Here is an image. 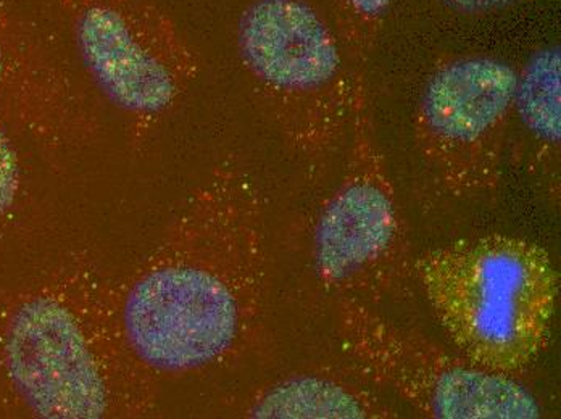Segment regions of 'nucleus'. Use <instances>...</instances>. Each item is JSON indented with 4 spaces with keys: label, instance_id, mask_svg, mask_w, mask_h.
Returning a JSON list of instances; mask_svg holds the SVG:
<instances>
[{
    "label": "nucleus",
    "instance_id": "obj_1",
    "mask_svg": "<svg viewBox=\"0 0 561 419\" xmlns=\"http://www.w3.org/2000/svg\"><path fill=\"white\" fill-rule=\"evenodd\" d=\"M265 207L249 168L220 160L159 247L115 286L126 346L156 380L211 373L248 349L265 302Z\"/></svg>",
    "mask_w": 561,
    "mask_h": 419
},
{
    "label": "nucleus",
    "instance_id": "obj_2",
    "mask_svg": "<svg viewBox=\"0 0 561 419\" xmlns=\"http://www.w3.org/2000/svg\"><path fill=\"white\" fill-rule=\"evenodd\" d=\"M156 377L126 346L115 286L75 258L0 305V392L46 419L146 417Z\"/></svg>",
    "mask_w": 561,
    "mask_h": 419
},
{
    "label": "nucleus",
    "instance_id": "obj_3",
    "mask_svg": "<svg viewBox=\"0 0 561 419\" xmlns=\"http://www.w3.org/2000/svg\"><path fill=\"white\" fill-rule=\"evenodd\" d=\"M412 271L437 325L471 363L516 377L549 347L559 275L537 242L512 234L451 241L420 254Z\"/></svg>",
    "mask_w": 561,
    "mask_h": 419
},
{
    "label": "nucleus",
    "instance_id": "obj_4",
    "mask_svg": "<svg viewBox=\"0 0 561 419\" xmlns=\"http://www.w3.org/2000/svg\"><path fill=\"white\" fill-rule=\"evenodd\" d=\"M239 60L286 144L324 163L351 132L362 67L309 0H252L236 26Z\"/></svg>",
    "mask_w": 561,
    "mask_h": 419
},
{
    "label": "nucleus",
    "instance_id": "obj_5",
    "mask_svg": "<svg viewBox=\"0 0 561 419\" xmlns=\"http://www.w3.org/2000/svg\"><path fill=\"white\" fill-rule=\"evenodd\" d=\"M311 261L327 294L369 306L409 268L405 214L373 132L366 90L355 107L344 175L314 224Z\"/></svg>",
    "mask_w": 561,
    "mask_h": 419
},
{
    "label": "nucleus",
    "instance_id": "obj_6",
    "mask_svg": "<svg viewBox=\"0 0 561 419\" xmlns=\"http://www.w3.org/2000/svg\"><path fill=\"white\" fill-rule=\"evenodd\" d=\"M57 2L89 80L136 132L162 121L196 83V49L149 0Z\"/></svg>",
    "mask_w": 561,
    "mask_h": 419
},
{
    "label": "nucleus",
    "instance_id": "obj_7",
    "mask_svg": "<svg viewBox=\"0 0 561 419\" xmlns=\"http://www.w3.org/2000/svg\"><path fill=\"white\" fill-rule=\"evenodd\" d=\"M339 344L358 374L427 418L534 419L542 408L516 377L492 373L358 302L339 303Z\"/></svg>",
    "mask_w": 561,
    "mask_h": 419
},
{
    "label": "nucleus",
    "instance_id": "obj_8",
    "mask_svg": "<svg viewBox=\"0 0 561 419\" xmlns=\"http://www.w3.org/2000/svg\"><path fill=\"white\" fill-rule=\"evenodd\" d=\"M516 73L484 54L454 57L434 68L421 91L413 136L431 179L457 199L497 189Z\"/></svg>",
    "mask_w": 561,
    "mask_h": 419
},
{
    "label": "nucleus",
    "instance_id": "obj_9",
    "mask_svg": "<svg viewBox=\"0 0 561 419\" xmlns=\"http://www.w3.org/2000/svg\"><path fill=\"white\" fill-rule=\"evenodd\" d=\"M0 117L54 153L91 141L94 115L70 65L12 7L0 0Z\"/></svg>",
    "mask_w": 561,
    "mask_h": 419
},
{
    "label": "nucleus",
    "instance_id": "obj_10",
    "mask_svg": "<svg viewBox=\"0 0 561 419\" xmlns=\"http://www.w3.org/2000/svg\"><path fill=\"white\" fill-rule=\"evenodd\" d=\"M245 417L280 419H388L399 415L375 391L337 374H290L253 395Z\"/></svg>",
    "mask_w": 561,
    "mask_h": 419
},
{
    "label": "nucleus",
    "instance_id": "obj_11",
    "mask_svg": "<svg viewBox=\"0 0 561 419\" xmlns=\"http://www.w3.org/2000/svg\"><path fill=\"white\" fill-rule=\"evenodd\" d=\"M560 47H543L516 77L513 112L542 152L559 153L560 149Z\"/></svg>",
    "mask_w": 561,
    "mask_h": 419
},
{
    "label": "nucleus",
    "instance_id": "obj_12",
    "mask_svg": "<svg viewBox=\"0 0 561 419\" xmlns=\"http://www.w3.org/2000/svg\"><path fill=\"white\" fill-rule=\"evenodd\" d=\"M344 46L358 65L368 60L396 0H324Z\"/></svg>",
    "mask_w": 561,
    "mask_h": 419
},
{
    "label": "nucleus",
    "instance_id": "obj_13",
    "mask_svg": "<svg viewBox=\"0 0 561 419\" xmlns=\"http://www.w3.org/2000/svg\"><path fill=\"white\" fill-rule=\"evenodd\" d=\"M10 129L0 117V221L19 206L25 186L20 153Z\"/></svg>",
    "mask_w": 561,
    "mask_h": 419
},
{
    "label": "nucleus",
    "instance_id": "obj_14",
    "mask_svg": "<svg viewBox=\"0 0 561 419\" xmlns=\"http://www.w3.org/2000/svg\"><path fill=\"white\" fill-rule=\"evenodd\" d=\"M444 9L463 16L489 15L515 5L518 0H437Z\"/></svg>",
    "mask_w": 561,
    "mask_h": 419
}]
</instances>
